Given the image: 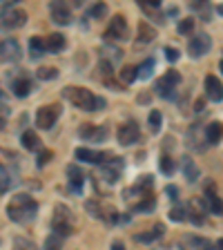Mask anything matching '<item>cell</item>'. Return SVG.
<instances>
[{"mask_svg": "<svg viewBox=\"0 0 223 250\" xmlns=\"http://www.w3.org/2000/svg\"><path fill=\"white\" fill-rule=\"evenodd\" d=\"M38 212V203L29 197V194H16L7 206V217L16 224H27L36 217Z\"/></svg>", "mask_w": 223, "mask_h": 250, "instance_id": "6da1fadb", "label": "cell"}, {"mask_svg": "<svg viewBox=\"0 0 223 250\" xmlns=\"http://www.w3.org/2000/svg\"><path fill=\"white\" fill-rule=\"evenodd\" d=\"M62 96L72 105H76L78 109H83V112H96L99 107H105V99L94 96V94L85 87H65L62 89Z\"/></svg>", "mask_w": 223, "mask_h": 250, "instance_id": "7a4b0ae2", "label": "cell"}, {"mask_svg": "<svg viewBox=\"0 0 223 250\" xmlns=\"http://www.w3.org/2000/svg\"><path fill=\"white\" fill-rule=\"evenodd\" d=\"M27 22V11L20 7L5 5L0 7V29H18Z\"/></svg>", "mask_w": 223, "mask_h": 250, "instance_id": "3957f363", "label": "cell"}, {"mask_svg": "<svg viewBox=\"0 0 223 250\" xmlns=\"http://www.w3.org/2000/svg\"><path fill=\"white\" fill-rule=\"evenodd\" d=\"M56 217H54L52 221V230L54 234H58V237H69L72 234V210L67 208V206H56Z\"/></svg>", "mask_w": 223, "mask_h": 250, "instance_id": "277c9868", "label": "cell"}, {"mask_svg": "<svg viewBox=\"0 0 223 250\" xmlns=\"http://www.w3.org/2000/svg\"><path fill=\"white\" fill-rule=\"evenodd\" d=\"M212 49V38L203 31V34H197V36L190 38V42H187V52H190V56L192 58H201L205 56V54Z\"/></svg>", "mask_w": 223, "mask_h": 250, "instance_id": "5b68a950", "label": "cell"}, {"mask_svg": "<svg viewBox=\"0 0 223 250\" xmlns=\"http://www.w3.org/2000/svg\"><path fill=\"white\" fill-rule=\"evenodd\" d=\"M58 116H61V107L58 105H47V107H41L36 114V125L41 127V130H49V127H54V123L58 121Z\"/></svg>", "mask_w": 223, "mask_h": 250, "instance_id": "8992f818", "label": "cell"}, {"mask_svg": "<svg viewBox=\"0 0 223 250\" xmlns=\"http://www.w3.org/2000/svg\"><path fill=\"white\" fill-rule=\"evenodd\" d=\"M105 38L109 42L112 41H125L127 38V22H125L123 16H114L112 22H109V29L105 31Z\"/></svg>", "mask_w": 223, "mask_h": 250, "instance_id": "52a82bcc", "label": "cell"}, {"mask_svg": "<svg viewBox=\"0 0 223 250\" xmlns=\"http://www.w3.org/2000/svg\"><path fill=\"white\" fill-rule=\"evenodd\" d=\"M22 56V49L18 45V41L14 38H7V41L0 42V61L2 62H14Z\"/></svg>", "mask_w": 223, "mask_h": 250, "instance_id": "ba28073f", "label": "cell"}, {"mask_svg": "<svg viewBox=\"0 0 223 250\" xmlns=\"http://www.w3.org/2000/svg\"><path fill=\"white\" fill-rule=\"evenodd\" d=\"M119 141H121V146H134L136 141H139V125H136V121H127L125 125H121Z\"/></svg>", "mask_w": 223, "mask_h": 250, "instance_id": "9c48e42d", "label": "cell"}, {"mask_svg": "<svg viewBox=\"0 0 223 250\" xmlns=\"http://www.w3.org/2000/svg\"><path fill=\"white\" fill-rule=\"evenodd\" d=\"M205 96L214 103L223 101V83L217 76H205Z\"/></svg>", "mask_w": 223, "mask_h": 250, "instance_id": "30bf717a", "label": "cell"}, {"mask_svg": "<svg viewBox=\"0 0 223 250\" xmlns=\"http://www.w3.org/2000/svg\"><path fill=\"white\" fill-rule=\"evenodd\" d=\"M52 18L56 25H69L72 22V11L62 2H52Z\"/></svg>", "mask_w": 223, "mask_h": 250, "instance_id": "8fae6325", "label": "cell"}, {"mask_svg": "<svg viewBox=\"0 0 223 250\" xmlns=\"http://www.w3.org/2000/svg\"><path fill=\"white\" fill-rule=\"evenodd\" d=\"M78 136H81V139H105V136H107V130H99L96 125L85 123L78 127Z\"/></svg>", "mask_w": 223, "mask_h": 250, "instance_id": "7c38bea8", "label": "cell"}, {"mask_svg": "<svg viewBox=\"0 0 223 250\" xmlns=\"http://www.w3.org/2000/svg\"><path fill=\"white\" fill-rule=\"evenodd\" d=\"M181 163H183V177L187 179V183H197L199 181V167H197V163H194L190 156H183Z\"/></svg>", "mask_w": 223, "mask_h": 250, "instance_id": "4fadbf2b", "label": "cell"}, {"mask_svg": "<svg viewBox=\"0 0 223 250\" xmlns=\"http://www.w3.org/2000/svg\"><path fill=\"white\" fill-rule=\"evenodd\" d=\"M76 159L81 163H101L105 159V154L103 152H92V150H87V147H78Z\"/></svg>", "mask_w": 223, "mask_h": 250, "instance_id": "5bb4252c", "label": "cell"}, {"mask_svg": "<svg viewBox=\"0 0 223 250\" xmlns=\"http://www.w3.org/2000/svg\"><path fill=\"white\" fill-rule=\"evenodd\" d=\"M67 177H69V188H72L74 192H81V190H83V172H81V167L69 166Z\"/></svg>", "mask_w": 223, "mask_h": 250, "instance_id": "9a60e30c", "label": "cell"}, {"mask_svg": "<svg viewBox=\"0 0 223 250\" xmlns=\"http://www.w3.org/2000/svg\"><path fill=\"white\" fill-rule=\"evenodd\" d=\"M223 136V125L219 123V121H212V123L205 127V141H208L210 146H217L219 141H221Z\"/></svg>", "mask_w": 223, "mask_h": 250, "instance_id": "2e32d148", "label": "cell"}, {"mask_svg": "<svg viewBox=\"0 0 223 250\" xmlns=\"http://www.w3.org/2000/svg\"><path fill=\"white\" fill-rule=\"evenodd\" d=\"M163 224H156L154 226V230H150V232H141V234H136V241L139 244H152V241H156V239H161L163 237Z\"/></svg>", "mask_w": 223, "mask_h": 250, "instance_id": "e0dca14e", "label": "cell"}, {"mask_svg": "<svg viewBox=\"0 0 223 250\" xmlns=\"http://www.w3.org/2000/svg\"><path fill=\"white\" fill-rule=\"evenodd\" d=\"M203 206L208 210H212L214 214H223V201L217 197L214 192H208L205 194V199H203Z\"/></svg>", "mask_w": 223, "mask_h": 250, "instance_id": "ac0fdd59", "label": "cell"}, {"mask_svg": "<svg viewBox=\"0 0 223 250\" xmlns=\"http://www.w3.org/2000/svg\"><path fill=\"white\" fill-rule=\"evenodd\" d=\"M20 141H22V147H25V150H38V147H41V139H38L36 132H31V130L22 132Z\"/></svg>", "mask_w": 223, "mask_h": 250, "instance_id": "d6986e66", "label": "cell"}, {"mask_svg": "<svg viewBox=\"0 0 223 250\" xmlns=\"http://www.w3.org/2000/svg\"><path fill=\"white\" fill-rule=\"evenodd\" d=\"M14 94L18 96V99H25V96H29V94H31V83L27 81L25 76L16 78V81H14Z\"/></svg>", "mask_w": 223, "mask_h": 250, "instance_id": "ffe728a7", "label": "cell"}, {"mask_svg": "<svg viewBox=\"0 0 223 250\" xmlns=\"http://www.w3.org/2000/svg\"><path fill=\"white\" fill-rule=\"evenodd\" d=\"M62 47H65L62 34H49V36L45 38V49H49V52H61Z\"/></svg>", "mask_w": 223, "mask_h": 250, "instance_id": "44dd1931", "label": "cell"}, {"mask_svg": "<svg viewBox=\"0 0 223 250\" xmlns=\"http://www.w3.org/2000/svg\"><path fill=\"white\" fill-rule=\"evenodd\" d=\"M154 206H156L154 194H152V192H143L141 201L134 203V210H139V212H147V210H154Z\"/></svg>", "mask_w": 223, "mask_h": 250, "instance_id": "7402d4cb", "label": "cell"}, {"mask_svg": "<svg viewBox=\"0 0 223 250\" xmlns=\"http://www.w3.org/2000/svg\"><path fill=\"white\" fill-rule=\"evenodd\" d=\"M154 38H156V29L150 25V22L143 21V22L139 25V41H141V42H152Z\"/></svg>", "mask_w": 223, "mask_h": 250, "instance_id": "603a6c76", "label": "cell"}, {"mask_svg": "<svg viewBox=\"0 0 223 250\" xmlns=\"http://www.w3.org/2000/svg\"><path fill=\"white\" fill-rule=\"evenodd\" d=\"M29 54H31V58H41L45 54V41L41 36H34L29 41Z\"/></svg>", "mask_w": 223, "mask_h": 250, "instance_id": "cb8c5ba5", "label": "cell"}, {"mask_svg": "<svg viewBox=\"0 0 223 250\" xmlns=\"http://www.w3.org/2000/svg\"><path fill=\"white\" fill-rule=\"evenodd\" d=\"M152 72H154V61H152V58L143 61V62L139 65V67H136V76L143 78V81H147V78L152 76Z\"/></svg>", "mask_w": 223, "mask_h": 250, "instance_id": "d4e9b609", "label": "cell"}, {"mask_svg": "<svg viewBox=\"0 0 223 250\" xmlns=\"http://www.w3.org/2000/svg\"><path fill=\"white\" fill-rule=\"evenodd\" d=\"M161 112L159 109H152L150 116H147V125H150V132L152 134H159L161 132Z\"/></svg>", "mask_w": 223, "mask_h": 250, "instance_id": "484cf974", "label": "cell"}, {"mask_svg": "<svg viewBox=\"0 0 223 250\" xmlns=\"http://www.w3.org/2000/svg\"><path fill=\"white\" fill-rule=\"evenodd\" d=\"M156 92H159V96L165 101H174L177 99V92H174V87H170V85H165L163 81H156Z\"/></svg>", "mask_w": 223, "mask_h": 250, "instance_id": "4316f807", "label": "cell"}, {"mask_svg": "<svg viewBox=\"0 0 223 250\" xmlns=\"http://www.w3.org/2000/svg\"><path fill=\"white\" fill-rule=\"evenodd\" d=\"M62 248V239L58 237V234H49L45 239V244H42V250H61Z\"/></svg>", "mask_w": 223, "mask_h": 250, "instance_id": "83f0119b", "label": "cell"}, {"mask_svg": "<svg viewBox=\"0 0 223 250\" xmlns=\"http://www.w3.org/2000/svg\"><path fill=\"white\" fill-rule=\"evenodd\" d=\"M161 81H163L165 85H170V87H177V85L181 83V74H179L177 69H170V72H167L165 76L161 78Z\"/></svg>", "mask_w": 223, "mask_h": 250, "instance_id": "f1b7e54d", "label": "cell"}, {"mask_svg": "<svg viewBox=\"0 0 223 250\" xmlns=\"http://www.w3.org/2000/svg\"><path fill=\"white\" fill-rule=\"evenodd\" d=\"M11 174H9V170L7 167H2L0 166V192H5V190H9V186H11Z\"/></svg>", "mask_w": 223, "mask_h": 250, "instance_id": "f546056e", "label": "cell"}, {"mask_svg": "<svg viewBox=\"0 0 223 250\" xmlns=\"http://www.w3.org/2000/svg\"><path fill=\"white\" fill-rule=\"evenodd\" d=\"M134 78H139V76H136V67H134V65H125V67L121 69V81H123V83H132Z\"/></svg>", "mask_w": 223, "mask_h": 250, "instance_id": "4dcf8cb0", "label": "cell"}, {"mask_svg": "<svg viewBox=\"0 0 223 250\" xmlns=\"http://www.w3.org/2000/svg\"><path fill=\"white\" fill-rule=\"evenodd\" d=\"M192 31H194V18H183V21H179V34L187 36V34H192Z\"/></svg>", "mask_w": 223, "mask_h": 250, "instance_id": "1f68e13d", "label": "cell"}, {"mask_svg": "<svg viewBox=\"0 0 223 250\" xmlns=\"http://www.w3.org/2000/svg\"><path fill=\"white\" fill-rule=\"evenodd\" d=\"M14 250H38V248L31 239H22V237H18V239L14 241Z\"/></svg>", "mask_w": 223, "mask_h": 250, "instance_id": "d6a6232c", "label": "cell"}, {"mask_svg": "<svg viewBox=\"0 0 223 250\" xmlns=\"http://www.w3.org/2000/svg\"><path fill=\"white\" fill-rule=\"evenodd\" d=\"M103 54H109L105 62H116V61H121V56H123V52H121V49H116V47H109V45L103 47Z\"/></svg>", "mask_w": 223, "mask_h": 250, "instance_id": "836d02e7", "label": "cell"}, {"mask_svg": "<svg viewBox=\"0 0 223 250\" xmlns=\"http://www.w3.org/2000/svg\"><path fill=\"white\" fill-rule=\"evenodd\" d=\"M174 170H177V166H174V161H172V159H170V156H167V154H163V156H161V172H163V174H167V177H170V174H172V172H174Z\"/></svg>", "mask_w": 223, "mask_h": 250, "instance_id": "e575fe53", "label": "cell"}, {"mask_svg": "<svg viewBox=\"0 0 223 250\" xmlns=\"http://www.w3.org/2000/svg\"><path fill=\"white\" fill-rule=\"evenodd\" d=\"M56 76H58L56 67H41L38 69V78H42V81H54Z\"/></svg>", "mask_w": 223, "mask_h": 250, "instance_id": "d590c367", "label": "cell"}, {"mask_svg": "<svg viewBox=\"0 0 223 250\" xmlns=\"http://www.w3.org/2000/svg\"><path fill=\"white\" fill-rule=\"evenodd\" d=\"M185 217H187V210L183 208V206H174V208L170 210V219H172V221H183Z\"/></svg>", "mask_w": 223, "mask_h": 250, "instance_id": "8d00e7d4", "label": "cell"}, {"mask_svg": "<svg viewBox=\"0 0 223 250\" xmlns=\"http://www.w3.org/2000/svg\"><path fill=\"white\" fill-rule=\"evenodd\" d=\"M192 246H197L199 250H214V244L208 239H199V237H192Z\"/></svg>", "mask_w": 223, "mask_h": 250, "instance_id": "74e56055", "label": "cell"}, {"mask_svg": "<svg viewBox=\"0 0 223 250\" xmlns=\"http://www.w3.org/2000/svg\"><path fill=\"white\" fill-rule=\"evenodd\" d=\"M165 58L170 62H177L179 58H181V52H179L177 47H165Z\"/></svg>", "mask_w": 223, "mask_h": 250, "instance_id": "f35d334b", "label": "cell"}, {"mask_svg": "<svg viewBox=\"0 0 223 250\" xmlns=\"http://www.w3.org/2000/svg\"><path fill=\"white\" fill-rule=\"evenodd\" d=\"M89 14H92L94 18H103V16L107 14V7H105L103 2H101V5H94L92 9H89Z\"/></svg>", "mask_w": 223, "mask_h": 250, "instance_id": "ab89813d", "label": "cell"}, {"mask_svg": "<svg viewBox=\"0 0 223 250\" xmlns=\"http://www.w3.org/2000/svg\"><path fill=\"white\" fill-rule=\"evenodd\" d=\"M49 159H52V152H49V150L41 152V154H38V159H36L38 167H42V166H45V163H47V161H49Z\"/></svg>", "mask_w": 223, "mask_h": 250, "instance_id": "60d3db41", "label": "cell"}, {"mask_svg": "<svg viewBox=\"0 0 223 250\" xmlns=\"http://www.w3.org/2000/svg\"><path fill=\"white\" fill-rule=\"evenodd\" d=\"M167 194H170V197H177V194H179V190H177V188H174V186H167Z\"/></svg>", "mask_w": 223, "mask_h": 250, "instance_id": "b9f144b4", "label": "cell"}, {"mask_svg": "<svg viewBox=\"0 0 223 250\" xmlns=\"http://www.w3.org/2000/svg\"><path fill=\"white\" fill-rule=\"evenodd\" d=\"M112 250H125V246L121 244V241H114V244H112Z\"/></svg>", "mask_w": 223, "mask_h": 250, "instance_id": "7bdbcfd3", "label": "cell"}, {"mask_svg": "<svg viewBox=\"0 0 223 250\" xmlns=\"http://www.w3.org/2000/svg\"><path fill=\"white\" fill-rule=\"evenodd\" d=\"M214 250H223V239H219L217 244H214Z\"/></svg>", "mask_w": 223, "mask_h": 250, "instance_id": "ee69618b", "label": "cell"}, {"mask_svg": "<svg viewBox=\"0 0 223 250\" xmlns=\"http://www.w3.org/2000/svg\"><path fill=\"white\" fill-rule=\"evenodd\" d=\"M2 127H5V119L0 116V132H2Z\"/></svg>", "mask_w": 223, "mask_h": 250, "instance_id": "f6af8a7d", "label": "cell"}, {"mask_svg": "<svg viewBox=\"0 0 223 250\" xmlns=\"http://www.w3.org/2000/svg\"><path fill=\"white\" fill-rule=\"evenodd\" d=\"M219 69H221V74H223V61H221V62H219Z\"/></svg>", "mask_w": 223, "mask_h": 250, "instance_id": "bcb514c9", "label": "cell"}, {"mask_svg": "<svg viewBox=\"0 0 223 250\" xmlns=\"http://www.w3.org/2000/svg\"><path fill=\"white\" fill-rule=\"evenodd\" d=\"M217 11H219V14H221V16H223V5H221V7H219V9H217Z\"/></svg>", "mask_w": 223, "mask_h": 250, "instance_id": "7dc6e473", "label": "cell"}]
</instances>
